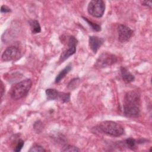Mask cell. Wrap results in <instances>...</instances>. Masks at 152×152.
Segmentation results:
<instances>
[{"label":"cell","instance_id":"6da1fadb","mask_svg":"<svg viewBox=\"0 0 152 152\" xmlns=\"http://www.w3.org/2000/svg\"><path fill=\"white\" fill-rule=\"evenodd\" d=\"M124 112L126 116L137 118L141 109V94L138 90L128 91L124 100Z\"/></svg>","mask_w":152,"mask_h":152},{"label":"cell","instance_id":"7a4b0ae2","mask_svg":"<svg viewBox=\"0 0 152 152\" xmlns=\"http://www.w3.org/2000/svg\"><path fill=\"white\" fill-rule=\"evenodd\" d=\"M97 128L103 133L112 137H118L124 134V127L119 124L112 121H103L98 125Z\"/></svg>","mask_w":152,"mask_h":152},{"label":"cell","instance_id":"3957f363","mask_svg":"<svg viewBox=\"0 0 152 152\" xmlns=\"http://www.w3.org/2000/svg\"><path fill=\"white\" fill-rule=\"evenodd\" d=\"M32 86L30 79H26L15 84L11 88L10 96L14 100H18L26 96Z\"/></svg>","mask_w":152,"mask_h":152},{"label":"cell","instance_id":"277c9868","mask_svg":"<svg viewBox=\"0 0 152 152\" xmlns=\"http://www.w3.org/2000/svg\"><path fill=\"white\" fill-rule=\"evenodd\" d=\"M105 3L102 0L91 1L87 7V11L91 16L96 18L102 17L105 11Z\"/></svg>","mask_w":152,"mask_h":152},{"label":"cell","instance_id":"5b68a950","mask_svg":"<svg viewBox=\"0 0 152 152\" xmlns=\"http://www.w3.org/2000/svg\"><path fill=\"white\" fill-rule=\"evenodd\" d=\"M118 61L117 56L109 52H103L97 59L94 66L96 68H102L111 66Z\"/></svg>","mask_w":152,"mask_h":152},{"label":"cell","instance_id":"8992f818","mask_svg":"<svg viewBox=\"0 0 152 152\" xmlns=\"http://www.w3.org/2000/svg\"><path fill=\"white\" fill-rule=\"evenodd\" d=\"M20 50L16 46L8 47L2 53L1 59L4 61H15L20 56Z\"/></svg>","mask_w":152,"mask_h":152},{"label":"cell","instance_id":"52a82bcc","mask_svg":"<svg viewBox=\"0 0 152 152\" xmlns=\"http://www.w3.org/2000/svg\"><path fill=\"white\" fill-rule=\"evenodd\" d=\"M134 31L124 24H119L118 27V40L121 43L128 42L133 34Z\"/></svg>","mask_w":152,"mask_h":152},{"label":"cell","instance_id":"ba28073f","mask_svg":"<svg viewBox=\"0 0 152 152\" xmlns=\"http://www.w3.org/2000/svg\"><path fill=\"white\" fill-rule=\"evenodd\" d=\"M104 41V40L102 37L94 36H89L88 44L90 48L94 53H96L101 47V46L103 44Z\"/></svg>","mask_w":152,"mask_h":152},{"label":"cell","instance_id":"9c48e42d","mask_svg":"<svg viewBox=\"0 0 152 152\" xmlns=\"http://www.w3.org/2000/svg\"><path fill=\"white\" fill-rule=\"evenodd\" d=\"M121 76L122 78V80L124 81L126 83H130L134 81L135 77L134 75H132L129 70L127 69V68L125 66H121Z\"/></svg>","mask_w":152,"mask_h":152},{"label":"cell","instance_id":"30bf717a","mask_svg":"<svg viewBox=\"0 0 152 152\" xmlns=\"http://www.w3.org/2000/svg\"><path fill=\"white\" fill-rule=\"evenodd\" d=\"M76 51V46H69L68 48L64 51H63L59 57V63L63 62L69 56H72L75 53Z\"/></svg>","mask_w":152,"mask_h":152},{"label":"cell","instance_id":"8fae6325","mask_svg":"<svg viewBox=\"0 0 152 152\" xmlns=\"http://www.w3.org/2000/svg\"><path fill=\"white\" fill-rule=\"evenodd\" d=\"M71 69V65H68L67 66H66L62 71H61V72L56 75L55 80V83H58L59 82L61 81V80H62L65 75L70 71V70Z\"/></svg>","mask_w":152,"mask_h":152},{"label":"cell","instance_id":"7c38bea8","mask_svg":"<svg viewBox=\"0 0 152 152\" xmlns=\"http://www.w3.org/2000/svg\"><path fill=\"white\" fill-rule=\"evenodd\" d=\"M32 33L37 34L41 31V27L39 21L36 20H30L28 21Z\"/></svg>","mask_w":152,"mask_h":152},{"label":"cell","instance_id":"4fadbf2b","mask_svg":"<svg viewBox=\"0 0 152 152\" xmlns=\"http://www.w3.org/2000/svg\"><path fill=\"white\" fill-rule=\"evenodd\" d=\"M46 94L48 100H57L59 99V92L53 88H48L46 90Z\"/></svg>","mask_w":152,"mask_h":152},{"label":"cell","instance_id":"5bb4252c","mask_svg":"<svg viewBox=\"0 0 152 152\" xmlns=\"http://www.w3.org/2000/svg\"><path fill=\"white\" fill-rule=\"evenodd\" d=\"M124 144L128 148L134 150L137 148V144H138L137 140L133 138H128L124 141Z\"/></svg>","mask_w":152,"mask_h":152},{"label":"cell","instance_id":"9a60e30c","mask_svg":"<svg viewBox=\"0 0 152 152\" xmlns=\"http://www.w3.org/2000/svg\"><path fill=\"white\" fill-rule=\"evenodd\" d=\"M82 18L87 23V24L91 27V28L96 31H101V26L100 25H99L98 24L94 23L93 21L89 20L87 18L84 17H82Z\"/></svg>","mask_w":152,"mask_h":152},{"label":"cell","instance_id":"2e32d148","mask_svg":"<svg viewBox=\"0 0 152 152\" xmlns=\"http://www.w3.org/2000/svg\"><path fill=\"white\" fill-rule=\"evenodd\" d=\"M63 103H67L70 100V93L59 92V99Z\"/></svg>","mask_w":152,"mask_h":152},{"label":"cell","instance_id":"e0dca14e","mask_svg":"<svg viewBox=\"0 0 152 152\" xmlns=\"http://www.w3.org/2000/svg\"><path fill=\"white\" fill-rule=\"evenodd\" d=\"M62 151H80V150L74 145H65L63 147L62 149L61 150Z\"/></svg>","mask_w":152,"mask_h":152},{"label":"cell","instance_id":"ac0fdd59","mask_svg":"<svg viewBox=\"0 0 152 152\" xmlns=\"http://www.w3.org/2000/svg\"><path fill=\"white\" fill-rule=\"evenodd\" d=\"M29 152H43L46 151V150H45L43 147H42L40 145L35 144L31 148L28 150Z\"/></svg>","mask_w":152,"mask_h":152},{"label":"cell","instance_id":"d6986e66","mask_svg":"<svg viewBox=\"0 0 152 152\" xmlns=\"http://www.w3.org/2000/svg\"><path fill=\"white\" fill-rule=\"evenodd\" d=\"M33 127H34V130L36 131V132L37 133H39L42 131V129H43V124H42V122L40 121H36L34 124V125H33Z\"/></svg>","mask_w":152,"mask_h":152},{"label":"cell","instance_id":"ffe728a7","mask_svg":"<svg viewBox=\"0 0 152 152\" xmlns=\"http://www.w3.org/2000/svg\"><path fill=\"white\" fill-rule=\"evenodd\" d=\"M80 82V79L78 78H74L72 80H71V81L69 82V83L68 84V88H70L71 89L73 88V87H74V88L76 87V86H77L78 84Z\"/></svg>","mask_w":152,"mask_h":152},{"label":"cell","instance_id":"44dd1931","mask_svg":"<svg viewBox=\"0 0 152 152\" xmlns=\"http://www.w3.org/2000/svg\"><path fill=\"white\" fill-rule=\"evenodd\" d=\"M23 146H24V141L20 139L18 141V142H17L15 148L14 149V151H16V152H19L21 150Z\"/></svg>","mask_w":152,"mask_h":152},{"label":"cell","instance_id":"7402d4cb","mask_svg":"<svg viewBox=\"0 0 152 152\" xmlns=\"http://www.w3.org/2000/svg\"><path fill=\"white\" fill-rule=\"evenodd\" d=\"M1 12L2 13H7V12H11V8H10L7 5H3L1 7Z\"/></svg>","mask_w":152,"mask_h":152},{"label":"cell","instance_id":"603a6c76","mask_svg":"<svg viewBox=\"0 0 152 152\" xmlns=\"http://www.w3.org/2000/svg\"><path fill=\"white\" fill-rule=\"evenodd\" d=\"M141 3L142 5L151 7L152 5V1H141Z\"/></svg>","mask_w":152,"mask_h":152},{"label":"cell","instance_id":"cb8c5ba5","mask_svg":"<svg viewBox=\"0 0 152 152\" xmlns=\"http://www.w3.org/2000/svg\"><path fill=\"white\" fill-rule=\"evenodd\" d=\"M5 91V87L4 85V83L2 82V81H1V99H2V96L4 95V93Z\"/></svg>","mask_w":152,"mask_h":152}]
</instances>
